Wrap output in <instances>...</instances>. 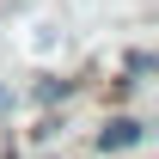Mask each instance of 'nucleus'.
<instances>
[{
  "instance_id": "2",
  "label": "nucleus",
  "mask_w": 159,
  "mask_h": 159,
  "mask_svg": "<svg viewBox=\"0 0 159 159\" xmlns=\"http://www.w3.org/2000/svg\"><path fill=\"white\" fill-rule=\"evenodd\" d=\"M67 92H74L67 80H43V86H37V98H43V104H55V98H67Z\"/></svg>"
},
{
  "instance_id": "1",
  "label": "nucleus",
  "mask_w": 159,
  "mask_h": 159,
  "mask_svg": "<svg viewBox=\"0 0 159 159\" xmlns=\"http://www.w3.org/2000/svg\"><path fill=\"white\" fill-rule=\"evenodd\" d=\"M141 135H147V129H141L135 116H110V122H104V135H98V147H104V153H129Z\"/></svg>"
}]
</instances>
